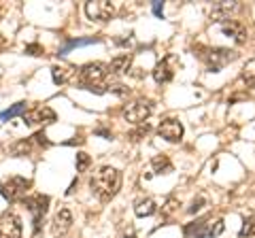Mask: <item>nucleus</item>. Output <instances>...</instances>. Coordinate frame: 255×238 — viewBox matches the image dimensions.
<instances>
[{"label": "nucleus", "mask_w": 255, "mask_h": 238, "mask_svg": "<svg viewBox=\"0 0 255 238\" xmlns=\"http://www.w3.org/2000/svg\"><path fill=\"white\" fill-rule=\"evenodd\" d=\"M126 238H132V236H126Z\"/></svg>", "instance_id": "2f4dec72"}, {"label": "nucleus", "mask_w": 255, "mask_h": 238, "mask_svg": "<svg viewBox=\"0 0 255 238\" xmlns=\"http://www.w3.org/2000/svg\"><path fill=\"white\" fill-rule=\"evenodd\" d=\"M204 202H206V200H204V198H202V196H200V198H198V200H194V204H191V206H189V213H191V215H194V213H196V211H200Z\"/></svg>", "instance_id": "cd10ccee"}, {"label": "nucleus", "mask_w": 255, "mask_h": 238, "mask_svg": "<svg viewBox=\"0 0 255 238\" xmlns=\"http://www.w3.org/2000/svg\"><path fill=\"white\" fill-rule=\"evenodd\" d=\"M151 113H153V105H151L149 100H145V98H138V100L130 102V105L124 109L122 115H124L126 121H130L134 125H140L151 117Z\"/></svg>", "instance_id": "0eeeda50"}, {"label": "nucleus", "mask_w": 255, "mask_h": 238, "mask_svg": "<svg viewBox=\"0 0 255 238\" xmlns=\"http://www.w3.org/2000/svg\"><path fill=\"white\" fill-rule=\"evenodd\" d=\"M75 164H77V172H85L87 166L92 164V157L81 151V153H77V162H75Z\"/></svg>", "instance_id": "b1692460"}, {"label": "nucleus", "mask_w": 255, "mask_h": 238, "mask_svg": "<svg viewBox=\"0 0 255 238\" xmlns=\"http://www.w3.org/2000/svg\"><path fill=\"white\" fill-rule=\"evenodd\" d=\"M157 134L168 142H179L183 138V123L177 121V119H164V121L157 125Z\"/></svg>", "instance_id": "9b49d317"}, {"label": "nucleus", "mask_w": 255, "mask_h": 238, "mask_svg": "<svg viewBox=\"0 0 255 238\" xmlns=\"http://www.w3.org/2000/svg\"><path fill=\"white\" fill-rule=\"evenodd\" d=\"M21 121L26 125L53 123L55 121V113H53V109H49V107H34V109H30V111H26V113L21 115Z\"/></svg>", "instance_id": "9d476101"}, {"label": "nucleus", "mask_w": 255, "mask_h": 238, "mask_svg": "<svg viewBox=\"0 0 255 238\" xmlns=\"http://www.w3.org/2000/svg\"><path fill=\"white\" fill-rule=\"evenodd\" d=\"M0 15H2V6H0Z\"/></svg>", "instance_id": "7c9ffc66"}, {"label": "nucleus", "mask_w": 255, "mask_h": 238, "mask_svg": "<svg viewBox=\"0 0 255 238\" xmlns=\"http://www.w3.org/2000/svg\"><path fill=\"white\" fill-rule=\"evenodd\" d=\"M223 230H226V224H223V219H200V221H194V224H189L183 228V232L185 236L189 238H213V236H219Z\"/></svg>", "instance_id": "20e7f679"}, {"label": "nucleus", "mask_w": 255, "mask_h": 238, "mask_svg": "<svg viewBox=\"0 0 255 238\" xmlns=\"http://www.w3.org/2000/svg\"><path fill=\"white\" fill-rule=\"evenodd\" d=\"M172 77H174V70L170 66V58H164L162 62H157L155 68H153V79H155V83H170L172 81Z\"/></svg>", "instance_id": "4468645a"}, {"label": "nucleus", "mask_w": 255, "mask_h": 238, "mask_svg": "<svg viewBox=\"0 0 255 238\" xmlns=\"http://www.w3.org/2000/svg\"><path fill=\"white\" fill-rule=\"evenodd\" d=\"M100 38H75V41H68V45L62 49V53H66L68 49H73V47H81V45H92V43H98Z\"/></svg>", "instance_id": "5701e85b"}, {"label": "nucleus", "mask_w": 255, "mask_h": 238, "mask_svg": "<svg viewBox=\"0 0 255 238\" xmlns=\"http://www.w3.org/2000/svg\"><path fill=\"white\" fill-rule=\"evenodd\" d=\"M149 130H151V128H149L147 123H140L136 130H134V132H130V138H132V140H140V138L145 136V134H147Z\"/></svg>", "instance_id": "a878e982"}, {"label": "nucleus", "mask_w": 255, "mask_h": 238, "mask_svg": "<svg viewBox=\"0 0 255 238\" xmlns=\"http://www.w3.org/2000/svg\"><path fill=\"white\" fill-rule=\"evenodd\" d=\"M111 75L109 64L102 62H90L77 70V85L81 90H90L94 94H107V79Z\"/></svg>", "instance_id": "f03ea898"}, {"label": "nucleus", "mask_w": 255, "mask_h": 238, "mask_svg": "<svg viewBox=\"0 0 255 238\" xmlns=\"http://www.w3.org/2000/svg\"><path fill=\"white\" fill-rule=\"evenodd\" d=\"M151 168H153L155 174H168V172H172V162H170L168 155L159 153L151 160Z\"/></svg>", "instance_id": "f3484780"}, {"label": "nucleus", "mask_w": 255, "mask_h": 238, "mask_svg": "<svg viewBox=\"0 0 255 238\" xmlns=\"http://www.w3.org/2000/svg\"><path fill=\"white\" fill-rule=\"evenodd\" d=\"M134 213H136L138 217H151L157 213V204L151 200V198H145V200H138L136 206H134Z\"/></svg>", "instance_id": "a211bd4d"}, {"label": "nucleus", "mask_w": 255, "mask_h": 238, "mask_svg": "<svg viewBox=\"0 0 255 238\" xmlns=\"http://www.w3.org/2000/svg\"><path fill=\"white\" fill-rule=\"evenodd\" d=\"M70 228H73V215H70L68 209H60L58 213H55V217H53V226H51L53 236L55 238L66 236Z\"/></svg>", "instance_id": "f8f14e48"}, {"label": "nucleus", "mask_w": 255, "mask_h": 238, "mask_svg": "<svg viewBox=\"0 0 255 238\" xmlns=\"http://www.w3.org/2000/svg\"><path fill=\"white\" fill-rule=\"evenodd\" d=\"M221 32L230 36L236 45H243L247 43V28H245V23L241 21H236V19H228V21H223L221 23Z\"/></svg>", "instance_id": "ddd939ff"}, {"label": "nucleus", "mask_w": 255, "mask_h": 238, "mask_svg": "<svg viewBox=\"0 0 255 238\" xmlns=\"http://www.w3.org/2000/svg\"><path fill=\"white\" fill-rule=\"evenodd\" d=\"M21 234H23L21 219L13 211L2 213V217H0V238H21Z\"/></svg>", "instance_id": "6e6552de"}, {"label": "nucleus", "mask_w": 255, "mask_h": 238, "mask_svg": "<svg viewBox=\"0 0 255 238\" xmlns=\"http://www.w3.org/2000/svg\"><path fill=\"white\" fill-rule=\"evenodd\" d=\"M23 206L32 213V224H34V234L41 232V224L49 211V196H43V194H34V196H28V198H21Z\"/></svg>", "instance_id": "39448f33"}, {"label": "nucleus", "mask_w": 255, "mask_h": 238, "mask_svg": "<svg viewBox=\"0 0 255 238\" xmlns=\"http://www.w3.org/2000/svg\"><path fill=\"white\" fill-rule=\"evenodd\" d=\"M153 13L157 17H164V2H153Z\"/></svg>", "instance_id": "c85d7f7f"}, {"label": "nucleus", "mask_w": 255, "mask_h": 238, "mask_svg": "<svg viewBox=\"0 0 255 238\" xmlns=\"http://www.w3.org/2000/svg\"><path fill=\"white\" fill-rule=\"evenodd\" d=\"M96 134H100V136H107V138H111V134H109L107 130H96Z\"/></svg>", "instance_id": "c756f323"}, {"label": "nucleus", "mask_w": 255, "mask_h": 238, "mask_svg": "<svg viewBox=\"0 0 255 238\" xmlns=\"http://www.w3.org/2000/svg\"><path fill=\"white\" fill-rule=\"evenodd\" d=\"M36 147V142H34V138H23V140H19V142H15V145L11 147V153L13 155H26V153H30L32 149Z\"/></svg>", "instance_id": "aec40b11"}, {"label": "nucleus", "mask_w": 255, "mask_h": 238, "mask_svg": "<svg viewBox=\"0 0 255 238\" xmlns=\"http://www.w3.org/2000/svg\"><path fill=\"white\" fill-rule=\"evenodd\" d=\"M90 187L100 202L113 200L119 194V189H122V172L113 168V166H100V168L92 174Z\"/></svg>", "instance_id": "f257e3e1"}, {"label": "nucleus", "mask_w": 255, "mask_h": 238, "mask_svg": "<svg viewBox=\"0 0 255 238\" xmlns=\"http://www.w3.org/2000/svg\"><path fill=\"white\" fill-rule=\"evenodd\" d=\"M28 189H30V181L26 177H9V179L0 181V196L6 198L9 202L21 200Z\"/></svg>", "instance_id": "423d86ee"}, {"label": "nucleus", "mask_w": 255, "mask_h": 238, "mask_svg": "<svg viewBox=\"0 0 255 238\" xmlns=\"http://www.w3.org/2000/svg\"><path fill=\"white\" fill-rule=\"evenodd\" d=\"M26 53H30V55H43V47L38 45V43L26 45Z\"/></svg>", "instance_id": "bb28decb"}, {"label": "nucleus", "mask_w": 255, "mask_h": 238, "mask_svg": "<svg viewBox=\"0 0 255 238\" xmlns=\"http://www.w3.org/2000/svg\"><path fill=\"white\" fill-rule=\"evenodd\" d=\"M85 15L92 21H109L115 15V6L107 0H96V2H85Z\"/></svg>", "instance_id": "1a4fd4ad"}, {"label": "nucleus", "mask_w": 255, "mask_h": 238, "mask_svg": "<svg viewBox=\"0 0 255 238\" xmlns=\"http://www.w3.org/2000/svg\"><path fill=\"white\" fill-rule=\"evenodd\" d=\"M194 55L211 70V73H219L221 68H226L230 62H234L238 58V53L234 49H226V47H206V45H194Z\"/></svg>", "instance_id": "7ed1b4c3"}, {"label": "nucleus", "mask_w": 255, "mask_h": 238, "mask_svg": "<svg viewBox=\"0 0 255 238\" xmlns=\"http://www.w3.org/2000/svg\"><path fill=\"white\" fill-rule=\"evenodd\" d=\"M236 9V4H228V2H223V4H217L215 9L211 11V19L213 21H228L230 19V13H232Z\"/></svg>", "instance_id": "6ab92c4d"}, {"label": "nucleus", "mask_w": 255, "mask_h": 238, "mask_svg": "<svg viewBox=\"0 0 255 238\" xmlns=\"http://www.w3.org/2000/svg\"><path fill=\"white\" fill-rule=\"evenodd\" d=\"M253 234H255V215H249V217H245L243 228H241V232H238V236H241V238H249Z\"/></svg>", "instance_id": "4be33fe9"}, {"label": "nucleus", "mask_w": 255, "mask_h": 238, "mask_svg": "<svg viewBox=\"0 0 255 238\" xmlns=\"http://www.w3.org/2000/svg\"><path fill=\"white\" fill-rule=\"evenodd\" d=\"M130 66H132V53H122L111 60L109 70H111V75H126V73H130Z\"/></svg>", "instance_id": "dca6fc26"}, {"label": "nucleus", "mask_w": 255, "mask_h": 238, "mask_svg": "<svg viewBox=\"0 0 255 238\" xmlns=\"http://www.w3.org/2000/svg\"><path fill=\"white\" fill-rule=\"evenodd\" d=\"M177 206H179V200H177V198H174V196H170L168 200H166L164 209H162V215H164V217H168L170 213H174V211H177Z\"/></svg>", "instance_id": "393cba45"}, {"label": "nucleus", "mask_w": 255, "mask_h": 238, "mask_svg": "<svg viewBox=\"0 0 255 238\" xmlns=\"http://www.w3.org/2000/svg\"><path fill=\"white\" fill-rule=\"evenodd\" d=\"M73 77H77L75 66H60V64L51 66V79L55 85H66V83H70Z\"/></svg>", "instance_id": "2eb2a0df"}, {"label": "nucleus", "mask_w": 255, "mask_h": 238, "mask_svg": "<svg viewBox=\"0 0 255 238\" xmlns=\"http://www.w3.org/2000/svg\"><path fill=\"white\" fill-rule=\"evenodd\" d=\"M26 105H28V102H17V105H13L11 109H6V111L0 113V119L6 121V119H13V117H17V115H23V113H26Z\"/></svg>", "instance_id": "412c9836"}]
</instances>
